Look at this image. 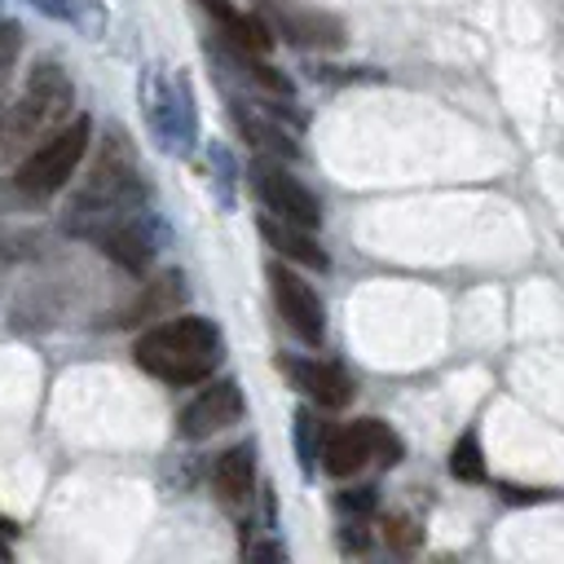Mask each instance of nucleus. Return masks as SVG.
Returning <instances> with one entry per match:
<instances>
[{
	"mask_svg": "<svg viewBox=\"0 0 564 564\" xmlns=\"http://www.w3.org/2000/svg\"><path fill=\"white\" fill-rule=\"evenodd\" d=\"M145 212V172L132 154V141L123 128H110L88 176L70 189V203L62 212V229L75 238H101L128 216Z\"/></svg>",
	"mask_w": 564,
	"mask_h": 564,
	"instance_id": "nucleus-1",
	"label": "nucleus"
},
{
	"mask_svg": "<svg viewBox=\"0 0 564 564\" xmlns=\"http://www.w3.org/2000/svg\"><path fill=\"white\" fill-rule=\"evenodd\" d=\"M220 326L207 322V317H194V313H181V317H167L150 330L137 335L132 344V361L172 383V388H185V383H203L212 379V370L220 366Z\"/></svg>",
	"mask_w": 564,
	"mask_h": 564,
	"instance_id": "nucleus-2",
	"label": "nucleus"
},
{
	"mask_svg": "<svg viewBox=\"0 0 564 564\" xmlns=\"http://www.w3.org/2000/svg\"><path fill=\"white\" fill-rule=\"evenodd\" d=\"M141 110H145V128L154 137V145L163 154H194L198 145V106H194V88L189 75L176 66H145L141 75Z\"/></svg>",
	"mask_w": 564,
	"mask_h": 564,
	"instance_id": "nucleus-3",
	"label": "nucleus"
},
{
	"mask_svg": "<svg viewBox=\"0 0 564 564\" xmlns=\"http://www.w3.org/2000/svg\"><path fill=\"white\" fill-rule=\"evenodd\" d=\"M70 106H75V88L66 70L57 62H40L4 115V150H22L53 137L62 123H70Z\"/></svg>",
	"mask_w": 564,
	"mask_h": 564,
	"instance_id": "nucleus-4",
	"label": "nucleus"
},
{
	"mask_svg": "<svg viewBox=\"0 0 564 564\" xmlns=\"http://www.w3.org/2000/svg\"><path fill=\"white\" fill-rule=\"evenodd\" d=\"M88 141H93V123H88V115H75L70 123H62L53 137H44V141L18 163L13 185H18L26 198H48V194H57V189L75 176L79 159L88 154Z\"/></svg>",
	"mask_w": 564,
	"mask_h": 564,
	"instance_id": "nucleus-5",
	"label": "nucleus"
},
{
	"mask_svg": "<svg viewBox=\"0 0 564 564\" xmlns=\"http://www.w3.org/2000/svg\"><path fill=\"white\" fill-rule=\"evenodd\" d=\"M370 458H379V463H388V467H397V463L405 458L401 436H397L383 419L344 423L339 432H330V436L322 441V467H326L330 476H352V471H361Z\"/></svg>",
	"mask_w": 564,
	"mask_h": 564,
	"instance_id": "nucleus-6",
	"label": "nucleus"
},
{
	"mask_svg": "<svg viewBox=\"0 0 564 564\" xmlns=\"http://www.w3.org/2000/svg\"><path fill=\"white\" fill-rule=\"evenodd\" d=\"M251 189H256V198L264 203V212H273V216H282V220H291V225H300V229H317V225H322V203H317V194H313L282 159L260 154V159L251 163Z\"/></svg>",
	"mask_w": 564,
	"mask_h": 564,
	"instance_id": "nucleus-7",
	"label": "nucleus"
},
{
	"mask_svg": "<svg viewBox=\"0 0 564 564\" xmlns=\"http://www.w3.org/2000/svg\"><path fill=\"white\" fill-rule=\"evenodd\" d=\"M264 278H269V295H273V304H278L282 322H286L304 344H313V348H317V344L326 339V304H322L317 286H313V282H304L286 260H269Z\"/></svg>",
	"mask_w": 564,
	"mask_h": 564,
	"instance_id": "nucleus-8",
	"label": "nucleus"
},
{
	"mask_svg": "<svg viewBox=\"0 0 564 564\" xmlns=\"http://www.w3.org/2000/svg\"><path fill=\"white\" fill-rule=\"evenodd\" d=\"M256 13L269 22V31L295 48H339L344 22L335 13L308 9L300 0H256Z\"/></svg>",
	"mask_w": 564,
	"mask_h": 564,
	"instance_id": "nucleus-9",
	"label": "nucleus"
},
{
	"mask_svg": "<svg viewBox=\"0 0 564 564\" xmlns=\"http://www.w3.org/2000/svg\"><path fill=\"white\" fill-rule=\"evenodd\" d=\"M242 410H247L242 388H238L234 379H216V383H207V388L181 410L176 432H181L185 441H203V436H212V432H225V427L242 423Z\"/></svg>",
	"mask_w": 564,
	"mask_h": 564,
	"instance_id": "nucleus-10",
	"label": "nucleus"
},
{
	"mask_svg": "<svg viewBox=\"0 0 564 564\" xmlns=\"http://www.w3.org/2000/svg\"><path fill=\"white\" fill-rule=\"evenodd\" d=\"M163 238H167V229H163V220L145 207V212H137V216H128L123 225H115L110 234H101L97 238V247L115 260V264H123L128 273H141L150 260H154V251L163 247Z\"/></svg>",
	"mask_w": 564,
	"mask_h": 564,
	"instance_id": "nucleus-11",
	"label": "nucleus"
},
{
	"mask_svg": "<svg viewBox=\"0 0 564 564\" xmlns=\"http://www.w3.org/2000/svg\"><path fill=\"white\" fill-rule=\"evenodd\" d=\"M278 370L291 379V388H300L304 397H313L322 410H344V405L352 401V379H348L335 361L278 352Z\"/></svg>",
	"mask_w": 564,
	"mask_h": 564,
	"instance_id": "nucleus-12",
	"label": "nucleus"
},
{
	"mask_svg": "<svg viewBox=\"0 0 564 564\" xmlns=\"http://www.w3.org/2000/svg\"><path fill=\"white\" fill-rule=\"evenodd\" d=\"M229 115H234L238 132H242L256 150H264V154H273V159H295V154H300L295 132L282 123V110L260 106V101H251V97H229Z\"/></svg>",
	"mask_w": 564,
	"mask_h": 564,
	"instance_id": "nucleus-13",
	"label": "nucleus"
},
{
	"mask_svg": "<svg viewBox=\"0 0 564 564\" xmlns=\"http://www.w3.org/2000/svg\"><path fill=\"white\" fill-rule=\"evenodd\" d=\"M212 18H216V26H220V35H225V44H234V48H242V53H256V57H264L269 48H273V31H269V22L264 18H251V13H242L234 0H198Z\"/></svg>",
	"mask_w": 564,
	"mask_h": 564,
	"instance_id": "nucleus-14",
	"label": "nucleus"
},
{
	"mask_svg": "<svg viewBox=\"0 0 564 564\" xmlns=\"http://www.w3.org/2000/svg\"><path fill=\"white\" fill-rule=\"evenodd\" d=\"M251 485H256V449L242 441V445H229L216 463H212V489L225 507H242L251 498Z\"/></svg>",
	"mask_w": 564,
	"mask_h": 564,
	"instance_id": "nucleus-15",
	"label": "nucleus"
},
{
	"mask_svg": "<svg viewBox=\"0 0 564 564\" xmlns=\"http://www.w3.org/2000/svg\"><path fill=\"white\" fill-rule=\"evenodd\" d=\"M313 229H300V225H291V220H282V216H260V238L282 256V260H295V264H304V269H326L330 264V256L308 238Z\"/></svg>",
	"mask_w": 564,
	"mask_h": 564,
	"instance_id": "nucleus-16",
	"label": "nucleus"
},
{
	"mask_svg": "<svg viewBox=\"0 0 564 564\" xmlns=\"http://www.w3.org/2000/svg\"><path fill=\"white\" fill-rule=\"evenodd\" d=\"M185 300V278L176 273V269H167V273H159L154 282H145V295L128 308V317L123 322H150V317H172L176 313V304Z\"/></svg>",
	"mask_w": 564,
	"mask_h": 564,
	"instance_id": "nucleus-17",
	"label": "nucleus"
},
{
	"mask_svg": "<svg viewBox=\"0 0 564 564\" xmlns=\"http://www.w3.org/2000/svg\"><path fill=\"white\" fill-rule=\"evenodd\" d=\"M291 427H295V458H300V471L313 476V471H317V458H322V423H317V410L300 405L295 419H291Z\"/></svg>",
	"mask_w": 564,
	"mask_h": 564,
	"instance_id": "nucleus-18",
	"label": "nucleus"
},
{
	"mask_svg": "<svg viewBox=\"0 0 564 564\" xmlns=\"http://www.w3.org/2000/svg\"><path fill=\"white\" fill-rule=\"evenodd\" d=\"M207 163H212V181H216V203L225 207V212H234V203H238V163H234V154H229V145L225 141H212L207 145Z\"/></svg>",
	"mask_w": 564,
	"mask_h": 564,
	"instance_id": "nucleus-19",
	"label": "nucleus"
},
{
	"mask_svg": "<svg viewBox=\"0 0 564 564\" xmlns=\"http://www.w3.org/2000/svg\"><path fill=\"white\" fill-rule=\"evenodd\" d=\"M449 471H454L458 480H467V485H480V480H485V454H480L476 432H463V436L454 441V449H449Z\"/></svg>",
	"mask_w": 564,
	"mask_h": 564,
	"instance_id": "nucleus-20",
	"label": "nucleus"
},
{
	"mask_svg": "<svg viewBox=\"0 0 564 564\" xmlns=\"http://www.w3.org/2000/svg\"><path fill=\"white\" fill-rule=\"evenodd\" d=\"M383 538H388L392 551H414L419 538H423V529H419L410 516H388V520H383Z\"/></svg>",
	"mask_w": 564,
	"mask_h": 564,
	"instance_id": "nucleus-21",
	"label": "nucleus"
},
{
	"mask_svg": "<svg viewBox=\"0 0 564 564\" xmlns=\"http://www.w3.org/2000/svg\"><path fill=\"white\" fill-rule=\"evenodd\" d=\"M375 502H379V498H375L370 485H357V489H339V494H335V507H339L344 516H357V520H366V516L375 511Z\"/></svg>",
	"mask_w": 564,
	"mask_h": 564,
	"instance_id": "nucleus-22",
	"label": "nucleus"
},
{
	"mask_svg": "<svg viewBox=\"0 0 564 564\" xmlns=\"http://www.w3.org/2000/svg\"><path fill=\"white\" fill-rule=\"evenodd\" d=\"M18 53H22V26H18V22H9V18H0V84L9 79V70H13Z\"/></svg>",
	"mask_w": 564,
	"mask_h": 564,
	"instance_id": "nucleus-23",
	"label": "nucleus"
},
{
	"mask_svg": "<svg viewBox=\"0 0 564 564\" xmlns=\"http://www.w3.org/2000/svg\"><path fill=\"white\" fill-rule=\"evenodd\" d=\"M31 9H40L44 18H53V22H75L79 13H75V4L70 0H26Z\"/></svg>",
	"mask_w": 564,
	"mask_h": 564,
	"instance_id": "nucleus-24",
	"label": "nucleus"
},
{
	"mask_svg": "<svg viewBox=\"0 0 564 564\" xmlns=\"http://www.w3.org/2000/svg\"><path fill=\"white\" fill-rule=\"evenodd\" d=\"M339 546H344V551H366V529H361V520H357V516H352V524H344Z\"/></svg>",
	"mask_w": 564,
	"mask_h": 564,
	"instance_id": "nucleus-25",
	"label": "nucleus"
},
{
	"mask_svg": "<svg viewBox=\"0 0 564 564\" xmlns=\"http://www.w3.org/2000/svg\"><path fill=\"white\" fill-rule=\"evenodd\" d=\"M247 560H286V551L278 542H260V546H242Z\"/></svg>",
	"mask_w": 564,
	"mask_h": 564,
	"instance_id": "nucleus-26",
	"label": "nucleus"
},
{
	"mask_svg": "<svg viewBox=\"0 0 564 564\" xmlns=\"http://www.w3.org/2000/svg\"><path fill=\"white\" fill-rule=\"evenodd\" d=\"M498 494H502L507 502H542V498H546L542 489H516V485H502Z\"/></svg>",
	"mask_w": 564,
	"mask_h": 564,
	"instance_id": "nucleus-27",
	"label": "nucleus"
},
{
	"mask_svg": "<svg viewBox=\"0 0 564 564\" xmlns=\"http://www.w3.org/2000/svg\"><path fill=\"white\" fill-rule=\"evenodd\" d=\"M9 538H13V524H9L4 516H0V564H4L9 555H13V551H9Z\"/></svg>",
	"mask_w": 564,
	"mask_h": 564,
	"instance_id": "nucleus-28",
	"label": "nucleus"
},
{
	"mask_svg": "<svg viewBox=\"0 0 564 564\" xmlns=\"http://www.w3.org/2000/svg\"><path fill=\"white\" fill-rule=\"evenodd\" d=\"M75 13H88V18H101V0H70Z\"/></svg>",
	"mask_w": 564,
	"mask_h": 564,
	"instance_id": "nucleus-29",
	"label": "nucleus"
}]
</instances>
